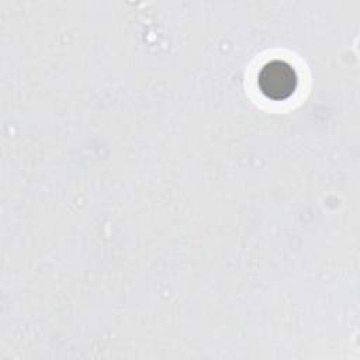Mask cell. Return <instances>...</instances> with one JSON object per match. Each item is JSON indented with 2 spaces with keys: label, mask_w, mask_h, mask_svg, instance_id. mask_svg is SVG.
I'll use <instances>...</instances> for the list:
<instances>
[{
  "label": "cell",
  "mask_w": 360,
  "mask_h": 360,
  "mask_svg": "<svg viewBox=\"0 0 360 360\" xmlns=\"http://www.w3.org/2000/svg\"><path fill=\"white\" fill-rule=\"evenodd\" d=\"M257 82L263 94L274 100H281L294 91L297 76L288 63L271 60L260 70Z\"/></svg>",
  "instance_id": "cell-1"
}]
</instances>
